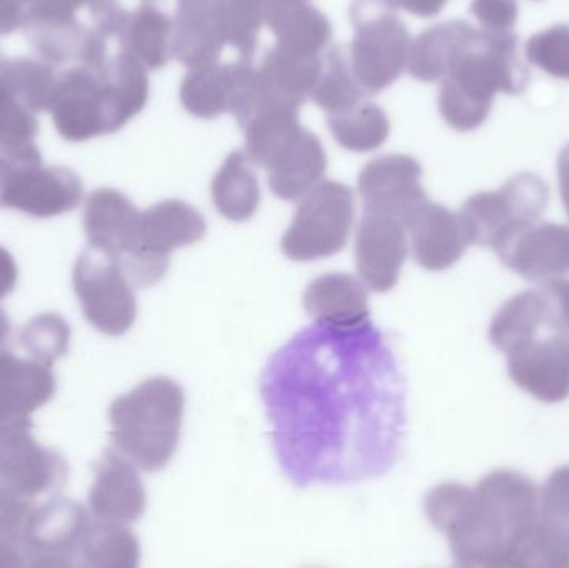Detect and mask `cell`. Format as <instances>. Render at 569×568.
I'll return each instance as SVG.
<instances>
[{
	"instance_id": "6",
	"label": "cell",
	"mask_w": 569,
	"mask_h": 568,
	"mask_svg": "<svg viewBox=\"0 0 569 568\" xmlns=\"http://www.w3.org/2000/svg\"><path fill=\"white\" fill-rule=\"evenodd\" d=\"M246 156L269 172V186L279 199H303L323 179L327 153L320 139L303 129L298 110L259 113L242 127Z\"/></svg>"
},
{
	"instance_id": "20",
	"label": "cell",
	"mask_w": 569,
	"mask_h": 568,
	"mask_svg": "<svg viewBox=\"0 0 569 568\" xmlns=\"http://www.w3.org/2000/svg\"><path fill=\"white\" fill-rule=\"evenodd\" d=\"M50 367L0 350V426H32V416L56 396Z\"/></svg>"
},
{
	"instance_id": "31",
	"label": "cell",
	"mask_w": 569,
	"mask_h": 568,
	"mask_svg": "<svg viewBox=\"0 0 569 568\" xmlns=\"http://www.w3.org/2000/svg\"><path fill=\"white\" fill-rule=\"evenodd\" d=\"M335 140L351 152H371L390 136V120L377 103L365 100L340 116L327 117Z\"/></svg>"
},
{
	"instance_id": "14",
	"label": "cell",
	"mask_w": 569,
	"mask_h": 568,
	"mask_svg": "<svg viewBox=\"0 0 569 568\" xmlns=\"http://www.w3.org/2000/svg\"><path fill=\"white\" fill-rule=\"evenodd\" d=\"M421 173L420 162L410 156L398 153L370 160L358 176L365 213L388 217L407 226L413 213L430 200L421 186Z\"/></svg>"
},
{
	"instance_id": "3",
	"label": "cell",
	"mask_w": 569,
	"mask_h": 568,
	"mask_svg": "<svg viewBox=\"0 0 569 568\" xmlns=\"http://www.w3.org/2000/svg\"><path fill=\"white\" fill-rule=\"evenodd\" d=\"M528 83L530 70L518 56L517 33L475 29L448 63L438 107L448 126L471 132L490 116L497 93L520 96Z\"/></svg>"
},
{
	"instance_id": "36",
	"label": "cell",
	"mask_w": 569,
	"mask_h": 568,
	"mask_svg": "<svg viewBox=\"0 0 569 568\" xmlns=\"http://www.w3.org/2000/svg\"><path fill=\"white\" fill-rule=\"evenodd\" d=\"M538 519L569 537V466L555 470L538 496Z\"/></svg>"
},
{
	"instance_id": "1",
	"label": "cell",
	"mask_w": 569,
	"mask_h": 568,
	"mask_svg": "<svg viewBox=\"0 0 569 568\" xmlns=\"http://www.w3.org/2000/svg\"><path fill=\"white\" fill-rule=\"evenodd\" d=\"M260 393L277 462L298 489L380 479L400 460L407 380L371 320L305 327L270 357Z\"/></svg>"
},
{
	"instance_id": "8",
	"label": "cell",
	"mask_w": 569,
	"mask_h": 568,
	"mask_svg": "<svg viewBox=\"0 0 569 568\" xmlns=\"http://www.w3.org/2000/svg\"><path fill=\"white\" fill-rule=\"evenodd\" d=\"M355 37L350 43L351 73L368 97L397 82L408 67L411 37L387 0H353Z\"/></svg>"
},
{
	"instance_id": "10",
	"label": "cell",
	"mask_w": 569,
	"mask_h": 568,
	"mask_svg": "<svg viewBox=\"0 0 569 568\" xmlns=\"http://www.w3.org/2000/svg\"><path fill=\"white\" fill-rule=\"evenodd\" d=\"M206 233L199 210L183 200H163L143 210L136 243L120 266L132 286H156L169 270L173 250L200 242Z\"/></svg>"
},
{
	"instance_id": "26",
	"label": "cell",
	"mask_w": 569,
	"mask_h": 568,
	"mask_svg": "<svg viewBox=\"0 0 569 568\" xmlns=\"http://www.w3.org/2000/svg\"><path fill=\"white\" fill-rule=\"evenodd\" d=\"M548 329L547 307L540 289L525 290L508 299L490 323V342L503 353L530 343Z\"/></svg>"
},
{
	"instance_id": "13",
	"label": "cell",
	"mask_w": 569,
	"mask_h": 568,
	"mask_svg": "<svg viewBox=\"0 0 569 568\" xmlns=\"http://www.w3.org/2000/svg\"><path fill=\"white\" fill-rule=\"evenodd\" d=\"M32 426H0V496L32 500L56 492L67 480V462L33 439Z\"/></svg>"
},
{
	"instance_id": "29",
	"label": "cell",
	"mask_w": 569,
	"mask_h": 568,
	"mask_svg": "<svg viewBox=\"0 0 569 568\" xmlns=\"http://www.w3.org/2000/svg\"><path fill=\"white\" fill-rule=\"evenodd\" d=\"M323 67L325 53L323 56H298V53L284 52L279 47H272L257 69L270 89L301 106L305 100L310 99L311 92L323 73Z\"/></svg>"
},
{
	"instance_id": "27",
	"label": "cell",
	"mask_w": 569,
	"mask_h": 568,
	"mask_svg": "<svg viewBox=\"0 0 569 568\" xmlns=\"http://www.w3.org/2000/svg\"><path fill=\"white\" fill-rule=\"evenodd\" d=\"M212 197L226 219L233 222L252 219L260 206V186L246 152L236 150L227 157L213 177Z\"/></svg>"
},
{
	"instance_id": "16",
	"label": "cell",
	"mask_w": 569,
	"mask_h": 568,
	"mask_svg": "<svg viewBox=\"0 0 569 568\" xmlns=\"http://www.w3.org/2000/svg\"><path fill=\"white\" fill-rule=\"evenodd\" d=\"M90 516L109 526H130L146 512L147 494L137 467L116 449L106 450L93 467Z\"/></svg>"
},
{
	"instance_id": "15",
	"label": "cell",
	"mask_w": 569,
	"mask_h": 568,
	"mask_svg": "<svg viewBox=\"0 0 569 568\" xmlns=\"http://www.w3.org/2000/svg\"><path fill=\"white\" fill-rule=\"evenodd\" d=\"M507 367L515 386L538 402H565L569 397V333L545 330L508 353Z\"/></svg>"
},
{
	"instance_id": "24",
	"label": "cell",
	"mask_w": 569,
	"mask_h": 568,
	"mask_svg": "<svg viewBox=\"0 0 569 568\" xmlns=\"http://www.w3.org/2000/svg\"><path fill=\"white\" fill-rule=\"evenodd\" d=\"M253 62L239 59L233 63L192 69L180 86V102L199 119H216L230 112L237 93L253 70Z\"/></svg>"
},
{
	"instance_id": "22",
	"label": "cell",
	"mask_w": 569,
	"mask_h": 568,
	"mask_svg": "<svg viewBox=\"0 0 569 568\" xmlns=\"http://www.w3.org/2000/svg\"><path fill=\"white\" fill-rule=\"evenodd\" d=\"M90 524L92 516L86 507L53 497L42 506L33 507L23 526L22 542L32 552L77 559Z\"/></svg>"
},
{
	"instance_id": "42",
	"label": "cell",
	"mask_w": 569,
	"mask_h": 568,
	"mask_svg": "<svg viewBox=\"0 0 569 568\" xmlns=\"http://www.w3.org/2000/svg\"><path fill=\"white\" fill-rule=\"evenodd\" d=\"M308 568H320V567H308Z\"/></svg>"
},
{
	"instance_id": "9",
	"label": "cell",
	"mask_w": 569,
	"mask_h": 568,
	"mask_svg": "<svg viewBox=\"0 0 569 568\" xmlns=\"http://www.w3.org/2000/svg\"><path fill=\"white\" fill-rule=\"evenodd\" d=\"M548 202V183L537 173L521 172L498 190L468 197L458 216L468 243L497 252L511 236L538 223Z\"/></svg>"
},
{
	"instance_id": "21",
	"label": "cell",
	"mask_w": 569,
	"mask_h": 568,
	"mask_svg": "<svg viewBox=\"0 0 569 568\" xmlns=\"http://www.w3.org/2000/svg\"><path fill=\"white\" fill-rule=\"evenodd\" d=\"M405 227L410 233L415 262L431 272L453 267L470 246L460 216L431 200L423 203Z\"/></svg>"
},
{
	"instance_id": "11",
	"label": "cell",
	"mask_w": 569,
	"mask_h": 568,
	"mask_svg": "<svg viewBox=\"0 0 569 568\" xmlns=\"http://www.w3.org/2000/svg\"><path fill=\"white\" fill-rule=\"evenodd\" d=\"M353 192L325 180L301 199L282 239V252L295 262L327 259L341 252L353 227Z\"/></svg>"
},
{
	"instance_id": "18",
	"label": "cell",
	"mask_w": 569,
	"mask_h": 568,
	"mask_svg": "<svg viewBox=\"0 0 569 568\" xmlns=\"http://www.w3.org/2000/svg\"><path fill=\"white\" fill-rule=\"evenodd\" d=\"M227 46L223 0H176L170 53L192 69L219 62Z\"/></svg>"
},
{
	"instance_id": "32",
	"label": "cell",
	"mask_w": 569,
	"mask_h": 568,
	"mask_svg": "<svg viewBox=\"0 0 569 568\" xmlns=\"http://www.w3.org/2000/svg\"><path fill=\"white\" fill-rule=\"evenodd\" d=\"M367 93L351 73L350 63L341 49L328 50L323 73L310 99L325 110L327 117L340 116L367 100Z\"/></svg>"
},
{
	"instance_id": "41",
	"label": "cell",
	"mask_w": 569,
	"mask_h": 568,
	"mask_svg": "<svg viewBox=\"0 0 569 568\" xmlns=\"http://www.w3.org/2000/svg\"><path fill=\"white\" fill-rule=\"evenodd\" d=\"M9 333H10L9 317H7V313L3 312L2 309H0V347H2L3 343L7 342V339H9Z\"/></svg>"
},
{
	"instance_id": "37",
	"label": "cell",
	"mask_w": 569,
	"mask_h": 568,
	"mask_svg": "<svg viewBox=\"0 0 569 568\" xmlns=\"http://www.w3.org/2000/svg\"><path fill=\"white\" fill-rule=\"evenodd\" d=\"M470 10L483 30L513 32L518 19L517 0H473Z\"/></svg>"
},
{
	"instance_id": "2",
	"label": "cell",
	"mask_w": 569,
	"mask_h": 568,
	"mask_svg": "<svg viewBox=\"0 0 569 568\" xmlns=\"http://www.w3.org/2000/svg\"><path fill=\"white\" fill-rule=\"evenodd\" d=\"M540 490L517 470L498 469L475 487L445 482L425 497L423 509L447 536L458 567L507 568L515 540L538 512Z\"/></svg>"
},
{
	"instance_id": "7",
	"label": "cell",
	"mask_w": 569,
	"mask_h": 568,
	"mask_svg": "<svg viewBox=\"0 0 569 568\" xmlns=\"http://www.w3.org/2000/svg\"><path fill=\"white\" fill-rule=\"evenodd\" d=\"M83 186L73 170L42 162L33 142L0 143V207L50 219L82 202Z\"/></svg>"
},
{
	"instance_id": "4",
	"label": "cell",
	"mask_w": 569,
	"mask_h": 568,
	"mask_svg": "<svg viewBox=\"0 0 569 568\" xmlns=\"http://www.w3.org/2000/svg\"><path fill=\"white\" fill-rule=\"evenodd\" d=\"M149 99L147 69L129 50L79 76L72 86L53 97L57 130L63 139L83 142L122 129L139 116Z\"/></svg>"
},
{
	"instance_id": "40",
	"label": "cell",
	"mask_w": 569,
	"mask_h": 568,
	"mask_svg": "<svg viewBox=\"0 0 569 568\" xmlns=\"http://www.w3.org/2000/svg\"><path fill=\"white\" fill-rule=\"evenodd\" d=\"M558 183H560L561 200L569 219V142L561 149L558 157Z\"/></svg>"
},
{
	"instance_id": "33",
	"label": "cell",
	"mask_w": 569,
	"mask_h": 568,
	"mask_svg": "<svg viewBox=\"0 0 569 568\" xmlns=\"http://www.w3.org/2000/svg\"><path fill=\"white\" fill-rule=\"evenodd\" d=\"M263 20L262 0H223V29L227 46L239 52V59L253 62Z\"/></svg>"
},
{
	"instance_id": "43",
	"label": "cell",
	"mask_w": 569,
	"mask_h": 568,
	"mask_svg": "<svg viewBox=\"0 0 569 568\" xmlns=\"http://www.w3.org/2000/svg\"><path fill=\"white\" fill-rule=\"evenodd\" d=\"M458 568H465V567H458Z\"/></svg>"
},
{
	"instance_id": "35",
	"label": "cell",
	"mask_w": 569,
	"mask_h": 568,
	"mask_svg": "<svg viewBox=\"0 0 569 568\" xmlns=\"http://www.w3.org/2000/svg\"><path fill=\"white\" fill-rule=\"evenodd\" d=\"M527 59L555 79L569 80V26L550 27L527 42Z\"/></svg>"
},
{
	"instance_id": "23",
	"label": "cell",
	"mask_w": 569,
	"mask_h": 568,
	"mask_svg": "<svg viewBox=\"0 0 569 568\" xmlns=\"http://www.w3.org/2000/svg\"><path fill=\"white\" fill-rule=\"evenodd\" d=\"M140 212L129 197L116 189H97L90 193L83 212V230L89 246L122 262L139 232Z\"/></svg>"
},
{
	"instance_id": "34",
	"label": "cell",
	"mask_w": 569,
	"mask_h": 568,
	"mask_svg": "<svg viewBox=\"0 0 569 568\" xmlns=\"http://www.w3.org/2000/svg\"><path fill=\"white\" fill-rule=\"evenodd\" d=\"M70 327L59 313L33 317L20 333V342L32 359L52 367L69 349Z\"/></svg>"
},
{
	"instance_id": "38",
	"label": "cell",
	"mask_w": 569,
	"mask_h": 568,
	"mask_svg": "<svg viewBox=\"0 0 569 568\" xmlns=\"http://www.w3.org/2000/svg\"><path fill=\"white\" fill-rule=\"evenodd\" d=\"M395 10L401 9L407 12L413 13V16L435 17L441 12L448 0H387Z\"/></svg>"
},
{
	"instance_id": "5",
	"label": "cell",
	"mask_w": 569,
	"mask_h": 568,
	"mask_svg": "<svg viewBox=\"0 0 569 568\" xmlns=\"http://www.w3.org/2000/svg\"><path fill=\"white\" fill-rule=\"evenodd\" d=\"M183 410L186 396L179 383L167 377L146 380L110 406L113 447L137 469L160 472L176 456Z\"/></svg>"
},
{
	"instance_id": "25",
	"label": "cell",
	"mask_w": 569,
	"mask_h": 568,
	"mask_svg": "<svg viewBox=\"0 0 569 568\" xmlns=\"http://www.w3.org/2000/svg\"><path fill=\"white\" fill-rule=\"evenodd\" d=\"M303 307L315 322L355 327L370 320L368 293L350 273L317 277L303 293Z\"/></svg>"
},
{
	"instance_id": "28",
	"label": "cell",
	"mask_w": 569,
	"mask_h": 568,
	"mask_svg": "<svg viewBox=\"0 0 569 568\" xmlns=\"http://www.w3.org/2000/svg\"><path fill=\"white\" fill-rule=\"evenodd\" d=\"M473 30L465 20L430 27L411 40L407 69L420 82H441L451 57Z\"/></svg>"
},
{
	"instance_id": "12",
	"label": "cell",
	"mask_w": 569,
	"mask_h": 568,
	"mask_svg": "<svg viewBox=\"0 0 569 568\" xmlns=\"http://www.w3.org/2000/svg\"><path fill=\"white\" fill-rule=\"evenodd\" d=\"M73 290L87 322L103 336L119 337L132 329L137 300L132 282L119 260L89 246L73 267Z\"/></svg>"
},
{
	"instance_id": "30",
	"label": "cell",
	"mask_w": 569,
	"mask_h": 568,
	"mask_svg": "<svg viewBox=\"0 0 569 568\" xmlns=\"http://www.w3.org/2000/svg\"><path fill=\"white\" fill-rule=\"evenodd\" d=\"M77 568H140V544L126 526L92 519L76 559Z\"/></svg>"
},
{
	"instance_id": "39",
	"label": "cell",
	"mask_w": 569,
	"mask_h": 568,
	"mask_svg": "<svg viewBox=\"0 0 569 568\" xmlns=\"http://www.w3.org/2000/svg\"><path fill=\"white\" fill-rule=\"evenodd\" d=\"M17 279H19V270H17L16 260L10 256L9 250L0 247V299L16 289Z\"/></svg>"
},
{
	"instance_id": "17",
	"label": "cell",
	"mask_w": 569,
	"mask_h": 568,
	"mask_svg": "<svg viewBox=\"0 0 569 568\" xmlns=\"http://www.w3.org/2000/svg\"><path fill=\"white\" fill-rule=\"evenodd\" d=\"M403 223L375 213H363L355 240V259L361 280L373 292H388L400 280L408 257Z\"/></svg>"
},
{
	"instance_id": "19",
	"label": "cell",
	"mask_w": 569,
	"mask_h": 568,
	"mask_svg": "<svg viewBox=\"0 0 569 568\" xmlns=\"http://www.w3.org/2000/svg\"><path fill=\"white\" fill-rule=\"evenodd\" d=\"M497 253L508 269L527 280L560 279L569 273V227L535 223L511 236Z\"/></svg>"
}]
</instances>
